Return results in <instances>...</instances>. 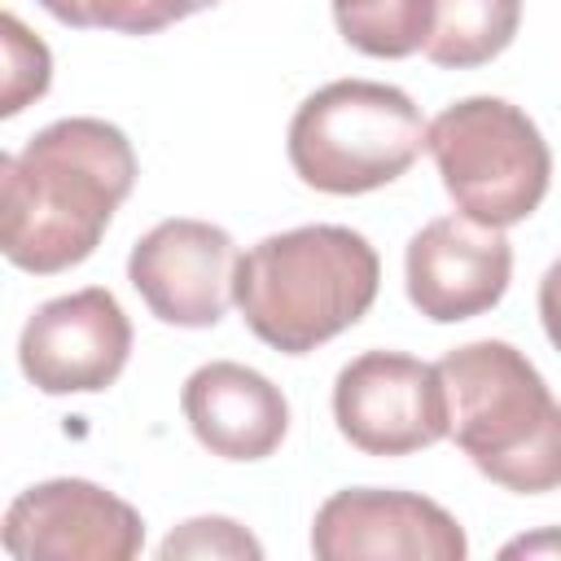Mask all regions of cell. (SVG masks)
I'll return each instance as SVG.
<instances>
[{
	"mask_svg": "<svg viewBox=\"0 0 561 561\" xmlns=\"http://www.w3.org/2000/svg\"><path fill=\"white\" fill-rule=\"evenodd\" d=\"M136 184V149L105 118H57L0 158V245L22 272L83 263Z\"/></svg>",
	"mask_w": 561,
	"mask_h": 561,
	"instance_id": "cell-1",
	"label": "cell"
},
{
	"mask_svg": "<svg viewBox=\"0 0 561 561\" xmlns=\"http://www.w3.org/2000/svg\"><path fill=\"white\" fill-rule=\"evenodd\" d=\"M381 263L368 237L342 224H302L250 245L237 263V307L259 342L307 355L351 329L377 298Z\"/></svg>",
	"mask_w": 561,
	"mask_h": 561,
	"instance_id": "cell-2",
	"label": "cell"
},
{
	"mask_svg": "<svg viewBox=\"0 0 561 561\" xmlns=\"http://www.w3.org/2000/svg\"><path fill=\"white\" fill-rule=\"evenodd\" d=\"M456 447L478 473L517 495L561 486V403L508 342L482 337L438 359Z\"/></svg>",
	"mask_w": 561,
	"mask_h": 561,
	"instance_id": "cell-3",
	"label": "cell"
},
{
	"mask_svg": "<svg viewBox=\"0 0 561 561\" xmlns=\"http://www.w3.org/2000/svg\"><path fill=\"white\" fill-rule=\"evenodd\" d=\"M430 123L408 92L373 79H337L311 92L289 123V162L302 184L355 197L399 180L425 149Z\"/></svg>",
	"mask_w": 561,
	"mask_h": 561,
	"instance_id": "cell-4",
	"label": "cell"
},
{
	"mask_svg": "<svg viewBox=\"0 0 561 561\" xmlns=\"http://www.w3.org/2000/svg\"><path fill=\"white\" fill-rule=\"evenodd\" d=\"M425 149L434 153L456 210L491 228L530 219L552 184L548 140L526 110L500 96H465L447 105L430 123Z\"/></svg>",
	"mask_w": 561,
	"mask_h": 561,
	"instance_id": "cell-5",
	"label": "cell"
},
{
	"mask_svg": "<svg viewBox=\"0 0 561 561\" xmlns=\"http://www.w3.org/2000/svg\"><path fill=\"white\" fill-rule=\"evenodd\" d=\"M333 421L364 456L434 447L451 430L443 373L403 351H364L333 381Z\"/></svg>",
	"mask_w": 561,
	"mask_h": 561,
	"instance_id": "cell-6",
	"label": "cell"
},
{
	"mask_svg": "<svg viewBox=\"0 0 561 561\" xmlns=\"http://www.w3.org/2000/svg\"><path fill=\"white\" fill-rule=\"evenodd\" d=\"M237 241L206 219H162L127 254V280L145 307L175 329H210L237 289Z\"/></svg>",
	"mask_w": 561,
	"mask_h": 561,
	"instance_id": "cell-7",
	"label": "cell"
},
{
	"mask_svg": "<svg viewBox=\"0 0 561 561\" xmlns=\"http://www.w3.org/2000/svg\"><path fill=\"white\" fill-rule=\"evenodd\" d=\"M127 355L131 320L101 285L35 307L18 337V364L44 394H96L118 381Z\"/></svg>",
	"mask_w": 561,
	"mask_h": 561,
	"instance_id": "cell-8",
	"label": "cell"
},
{
	"mask_svg": "<svg viewBox=\"0 0 561 561\" xmlns=\"http://www.w3.org/2000/svg\"><path fill=\"white\" fill-rule=\"evenodd\" d=\"M4 548L18 561H131L145 548V522L88 478H53L9 504Z\"/></svg>",
	"mask_w": 561,
	"mask_h": 561,
	"instance_id": "cell-9",
	"label": "cell"
},
{
	"mask_svg": "<svg viewBox=\"0 0 561 561\" xmlns=\"http://www.w3.org/2000/svg\"><path fill=\"white\" fill-rule=\"evenodd\" d=\"M311 552L320 561H460L469 539L460 522L425 495L346 486L320 504Z\"/></svg>",
	"mask_w": 561,
	"mask_h": 561,
	"instance_id": "cell-10",
	"label": "cell"
},
{
	"mask_svg": "<svg viewBox=\"0 0 561 561\" xmlns=\"http://www.w3.org/2000/svg\"><path fill=\"white\" fill-rule=\"evenodd\" d=\"M513 276V245L504 228L478 224L469 215L430 219L403 259V280L412 307L434 324H456L491 311Z\"/></svg>",
	"mask_w": 561,
	"mask_h": 561,
	"instance_id": "cell-11",
	"label": "cell"
},
{
	"mask_svg": "<svg viewBox=\"0 0 561 561\" xmlns=\"http://www.w3.org/2000/svg\"><path fill=\"white\" fill-rule=\"evenodd\" d=\"M180 408L197 443L224 460H263L289 430V403L280 386H272L259 368L232 359L202 364L184 381Z\"/></svg>",
	"mask_w": 561,
	"mask_h": 561,
	"instance_id": "cell-12",
	"label": "cell"
},
{
	"mask_svg": "<svg viewBox=\"0 0 561 561\" xmlns=\"http://www.w3.org/2000/svg\"><path fill=\"white\" fill-rule=\"evenodd\" d=\"M522 26V0H430L425 57L443 70H473L500 57Z\"/></svg>",
	"mask_w": 561,
	"mask_h": 561,
	"instance_id": "cell-13",
	"label": "cell"
},
{
	"mask_svg": "<svg viewBox=\"0 0 561 561\" xmlns=\"http://www.w3.org/2000/svg\"><path fill=\"white\" fill-rule=\"evenodd\" d=\"M333 22L368 57H408L425 48L430 0H333Z\"/></svg>",
	"mask_w": 561,
	"mask_h": 561,
	"instance_id": "cell-14",
	"label": "cell"
},
{
	"mask_svg": "<svg viewBox=\"0 0 561 561\" xmlns=\"http://www.w3.org/2000/svg\"><path fill=\"white\" fill-rule=\"evenodd\" d=\"M210 4L219 0H44V9L66 26H101L123 35H153Z\"/></svg>",
	"mask_w": 561,
	"mask_h": 561,
	"instance_id": "cell-15",
	"label": "cell"
},
{
	"mask_svg": "<svg viewBox=\"0 0 561 561\" xmlns=\"http://www.w3.org/2000/svg\"><path fill=\"white\" fill-rule=\"evenodd\" d=\"M0 39H4V96H0V114L13 118V114H22L35 96L48 92L53 57H48L44 39H35L13 13L0 18Z\"/></svg>",
	"mask_w": 561,
	"mask_h": 561,
	"instance_id": "cell-16",
	"label": "cell"
},
{
	"mask_svg": "<svg viewBox=\"0 0 561 561\" xmlns=\"http://www.w3.org/2000/svg\"><path fill=\"white\" fill-rule=\"evenodd\" d=\"M171 557H250V561H259L263 548L232 517H193L175 535L162 539V561H171Z\"/></svg>",
	"mask_w": 561,
	"mask_h": 561,
	"instance_id": "cell-17",
	"label": "cell"
},
{
	"mask_svg": "<svg viewBox=\"0 0 561 561\" xmlns=\"http://www.w3.org/2000/svg\"><path fill=\"white\" fill-rule=\"evenodd\" d=\"M539 320H543V333H548V342L557 346V355H561V259L543 272V280H539Z\"/></svg>",
	"mask_w": 561,
	"mask_h": 561,
	"instance_id": "cell-18",
	"label": "cell"
}]
</instances>
